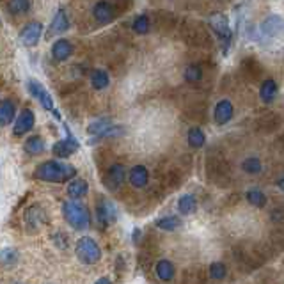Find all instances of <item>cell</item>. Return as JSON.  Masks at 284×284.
Instances as JSON below:
<instances>
[{"instance_id":"cell-37","label":"cell","mask_w":284,"mask_h":284,"mask_svg":"<svg viewBox=\"0 0 284 284\" xmlns=\"http://www.w3.org/2000/svg\"><path fill=\"white\" fill-rule=\"evenodd\" d=\"M94 284H112V281H110L109 277H101V279H98Z\"/></svg>"},{"instance_id":"cell-12","label":"cell","mask_w":284,"mask_h":284,"mask_svg":"<svg viewBox=\"0 0 284 284\" xmlns=\"http://www.w3.org/2000/svg\"><path fill=\"white\" fill-rule=\"evenodd\" d=\"M215 123L217 124H226L231 121L233 117V105L229 100H220L215 107Z\"/></svg>"},{"instance_id":"cell-9","label":"cell","mask_w":284,"mask_h":284,"mask_svg":"<svg viewBox=\"0 0 284 284\" xmlns=\"http://www.w3.org/2000/svg\"><path fill=\"white\" fill-rule=\"evenodd\" d=\"M34 121H36V119H34V112H32L31 109L21 110V114L16 117L15 128H13L16 137H21V135H25L27 132H31L32 126H34Z\"/></svg>"},{"instance_id":"cell-15","label":"cell","mask_w":284,"mask_h":284,"mask_svg":"<svg viewBox=\"0 0 284 284\" xmlns=\"http://www.w3.org/2000/svg\"><path fill=\"white\" fill-rule=\"evenodd\" d=\"M93 15H94V18L100 21V23H110V21L114 20L112 5L107 4V2H98V4L94 5Z\"/></svg>"},{"instance_id":"cell-23","label":"cell","mask_w":284,"mask_h":284,"mask_svg":"<svg viewBox=\"0 0 284 284\" xmlns=\"http://www.w3.org/2000/svg\"><path fill=\"white\" fill-rule=\"evenodd\" d=\"M43 150H45V140H43L39 135H32V137L27 139V142H25L27 153H31V155H39V153H43Z\"/></svg>"},{"instance_id":"cell-13","label":"cell","mask_w":284,"mask_h":284,"mask_svg":"<svg viewBox=\"0 0 284 284\" xmlns=\"http://www.w3.org/2000/svg\"><path fill=\"white\" fill-rule=\"evenodd\" d=\"M284 31V20L279 16H268L261 25V32L265 36H277Z\"/></svg>"},{"instance_id":"cell-31","label":"cell","mask_w":284,"mask_h":284,"mask_svg":"<svg viewBox=\"0 0 284 284\" xmlns=\"http://www.w3.org/2000/svg\"><path fill=\"white\" fill-rule=\"evenodd\" d=\"M242 169L245 170V172H249V174H258V172H261V162H259L258 158L251 156L247 160H243Z\"/></svg>"},{"instance_id":"cell-22","label":"cell","mask_w":284,"mask_h":284,"mask_svg":"<svg viewBox=\"0 0 284 284\" xmlns=\"http://www.w3.org/2000/svg\"><path fill=\"white\" fill-rule=\"evenodd\" d=\"M196 197L192 196V194H183L180 197V201H178V210H180L183 215H190V213L196 212Z\"/></svg>"},{"instance_id":"cell-35","label":"cell","mask_w":284,"mask_h":284,"mask_svg":"<svg viewBox=\"0 0 284 284\" xmlns=\"http://www.w3.org/2000/svg\"><path fill=\"white\" fill-rule=\"evenodd\" d=\"M53 243H55L59 249H66V236L62 234V233H57V234H53Z\"/></svg>"},{"instance_id":"cell-1","label":"cell","mask_w":284,"mask_h":284,"mask_svg":"<svg viewBox=\"0 0 284 284\" xmlns=\"http://www.w3.org/2000/svg\"><path fill=\"white\" fill-rule=\"evenodd\" d=\"M77 176V169L67 164L50 160L45 162L34 170V178L39 181H48V183H62Z\"/></svg>"},{"instance_id":"cell-26","label":"cell","mask_w":284,"mask_h":284,"mask_svg":"<svg viewBox=\"0 0 284 284\" xmlns=\"http://www.w3.org/2000/svg\"><path fill=\"white\" fill-rule=\"evenodd\" d=\"M247 201L252 204L254 208H263L267 204V196L259 188H252L247 192Z\"/></svg>"},{"instance_id":"cell-16","label":"cell","mask_w":284,"mask_h":284,"mask_svg":"<svg viewBox=\"0 0 284 284\" xmlns=\"http://www.w3.org/2000/svg\"><path fill=\"white\" fill-rule=\"evenodd\" d=\"M71 52H73L71 43L66 41V39H59V41H55V45L52 47V57L59 62L66 61L67 57L71 55Z\"/></svg>"},{"instance_id":"cell-10","label":"cell","mask_w":284,"mask_h":284,"mask_svg":"<svg viewBox=\"0 0 284 284\" xmlns=\"http://www.w3.org/2000/svg\"><path fill=\"white\" fill-rule=\"evenodd\" d=\"M77 150H78V142L75 140V137H73L69 132H67V139L59 140V142H55L52 148L53 155L59 156V158H67V156L73 155Z\"/></svg>"},{"instance_id":"cell-36","label":"cell","mask_w":284,"mask_h":284,"mask_svg":"<svg viewBox=\"0 0 284 284\" xmlns=\"http://www.w3.org/2000/svg\"><path fill=\"white\" fill-rule=\"evenodd\" d=\"M140 236H142V233H140V229H135V231H134V243H135V245H139Z\"/></svg>"},{"instance_id":"cell-6","label":"cell","mask_w":284,"mask_h":284,"mask_svg":"<svg viewBox=\"0 0 284 284\" xmlns=\"http://www.w3.org/2000/svg\"><path fill=\"white\" fill-rule=\"evenodd\" d=\"M27 87H29V91H31V94L34 96V98H37L39 101H41V105L45 107V109L50 110V112H52L57 119L61 117V116H59V112H57V110L53 109L52 96H50V94L47 93V89L43 87L41 84L36 82V80H29V82H27Z\"/></svg>"},{"instance_id":"cell-18","label":"cell","mask_w":284,"mask_h":284,"mask_svg":"<svg viewBox=\"0 0 284 284\" xmlns=\"http://www.w3.org/2000/svg\"><path fill=\"white\" fill-rule=\"evenodd\" d=\"M89 190V185L85 180H75L71 181L69 185H67V196L73 197V199H80L87 194Z\"/></svg>"},{"instance_id":"cell-24","label":"cell","mask_w":284,"mask_h":284,"mask_svg":"<svg viewBox=\"0 0 284 284\" xmlns=\"http://www.w3.org/2000/svg\"><path fill=\"white\" fill-rule=\"evenodd\" d=\"M91 84H93L94 89L101 91V89L109 87L110 78H109V75H107V71H103V69H98V71H93V75H91Z\"/></svg>"},{"instance_id":"cell-11","label":"cell","mask_w":284,"mask_h":284,"mask_svg":"<svg viewBox=\"0 0 284 284\" xmlns=\"http://www.w3.org/2000/svg\"><path fill=\"white\" fill-rule=\"evenodd\" d=\"M96 212H98V220L101 222V226L107 227L109 224H112L116 218H117V213H116V208L110 201L107 199H101L98 202V208H96Z\"/></svg>"},{"instance_id":"cell-5","label":"cell","mask_w":284,"mask_h":284,"mask_svg":"<svg viewBox=\"0 0 284 284\" xmlns=\"http://www.w3.org/2000/svg\"><path fill=\"white\" fill-rule=\"evenodd\" d=\"M48 222V217H47V212H45V208L41 204H32L25 213V224H27V229L29 231H37L41 226Z\"/></svg>"},{"instance_id":"cell-8","label":"cell","mask_w":284,"mask_h":284,"mask_svg":"<svg viewBox=\"0 0 284 284\" xmlns=\"http://www.w3.org/2000/svg\"><path fill=\"white\" fill-rule=\"evenodd\" d=\"M124 181V167L121 164H114L109 170H107V174L103 178V183L105 186L109 188V190H117L119 186L123 185Z\"/></svg>"},{"instance_id":"cell-29","label":"cell","mask_w":284,"mask_h":284,"mask_svg":"<svg viewBox=\"0 0 284 284\" xmlns=\"http://www.w3.org/2000/svg\"><path fill=\"white\" fill-rule=\"evenodd\" d=\"M31 9V0H9L11 15H23Z\"/></svg>"},{"instance_id":"cell-30","label":"cell","mask_w":284,"mask_h":284,"mask_svg":"<svg viewBox=\"0 0 284 284\" xmlns=\"http://www.w3.org/2000/svg\"><path fill=\"white\" fill-rule=\"evenodd\" d=\"M132 27H134V32H137V34H148L150 32V18L146 15L137 16Z\"/></svg>"},{"instance_id":"cell-33","label":"cell","mask_w":284,"mask_h":284,"mask_svg":"<svg viewBox=\"0 0 284 284\" xmlns=\"http://www.w3.org/2000/svg\"><path fill=\"white\" fill-rule=\"evenodd\" d=\"M202 77V71H201V67L196 66V64H192V66H188L185 69V80L186 82H199Z\"/></svg>"},{"instance_id":"cell-20","label":"cell","mask_w":284,"mask_h":284,"mask_svg":"<svg viewBox=\"0 0 284 284\" xmlns=\"http://www.w3.org/2000/svg\"><path fill=\"white\" fill-rule=\"evenodd\" d=\"M15 112H16L15 103L11 100H4L2 105H0V123H2V126H5V124H9L13 121Z\"/></svg>"},{"instance_id":"cell-7","label":"cell","mask_w":284,"mask_h":284,"mask_svg":"<svg viewBox=\"0 0 284 284\" xmlns=\"http://www.w3.org/2000/svg\"><path fill=\"white\" fill-rule=\"evenodd\" d=\"M43 32V25L39 21H31L27 23V27H23V31L20 34V39L25 47H36L39 37H41Z\"/></svg>"},{"instance_id":"cell-34","label":"cell","mask_w":284,"mask_h":284,"mask_svg":"<svg viewBox=\"0 0 284 284\" xmlns=\"http://www.w3.org/2000/svg\"><path fill=\"white\" fill-rule=\"evenodd\" d=\"M227 270H226V265L222 263H212L210 267V275H212V279L215 281H222L226 277Z\"/></svg>"},{"instance_id":"cell-2","label":"cell","mask_w":284,"mask_h":284,"mask_svg":"<svg viewBox=\"0 0 284 284\" xmlns=\"http://www.w3.org/2000/svg\"><path fill=\"white\" fill-rule=\"evenodd\" d=\"M62 213H64V218L69 222V226H71L73 229H77V231L87 229L89 224H91L89 210L77 201L64 202V204H62Z\"/></svg>"},{"instance_id":"cell-21","label":"cell","mask_w":284,"mask_h":284,"mask_svg":"<svg viewBox=\"0 0 284 284\" xmlns=\"http://www.w3.org/2000/svg\"><path fill=\"white\" fill-rule=\"evenodd\" d=\"M259 94H261V100H263L265 103L274 101V98L277 96V84H275L272 78L265 80L263 85H261V91H259Z\"/></svg>"},{"instance_id":"cell-28","label":"cell","mask_w":284,"mask_h":284,"mask_svg":"<svg viewBox=\"0 0 284 284\" xmlns=\"http://www.w3.org/2000/svg\"><path fill=\"white\" fill-rule=\"evenodd\" d=\"M181 226V220L174 215H170V217H164V218H158L156 220V227H160L164 231H174L178 227Z\"/></svg>"},{"instance_id":"cell-27","label":"cell","mask_w":284,"mask_h":284,"mask_svg":"<svg viewBox=\"0 0 284 284\" xmlns=\"http://www.w3.org/2000/svg\"><path fill=\"white\" fill-rule=\"evenodd\" d=\"M110 126H112V123H110L109 119H100V121H94V123L89 124L87 132L91 135H98V137H101Z\"/></svg>"},{"instance_id":"cell-25","label":"cell","mask_w":284,"mask_h":284,"mask_svg":"<svg viewBox=\"0 0 284 284\" xmlns=\"http://www.w3.org/2000/svg\"><path fill=\"white\" fill-rule=\"evenodd\" d=\"M204 142H206V137L202 134V130L190 128V132H188V146L194 148V150H199V148L204 146Z\"/></svg>"},{"instance_id":"cell-19","label":"cell","mask_w":284,"mask_h":284,"mask_svg":"<svg viewBox=\"0 0 284 284\" xmlns=\"http://www.w3.org/2000/svg\"><path fill=\"white\" fill-rule=\"evenodd\" d=\"M156 275H158V279L166 281V283L172 281V277H174V265L170 263V261H167V259L158 261L156 263Z\"/></svg>"},{"instance_id":"cell-3","label":"cell","mask_w":284,"mask_h":284,"mask_svg":"<svg viewBox=\"0 0 284 284\" xmlns=\"http://www.w3.org/2000/svg\"><path fill=\"white\" fill-rule=\"evenodd\" d=\"M75 252H77V258L84 265L98 263L100 258H101V251H100L98 243L94 242L93 238H87V236L78 240L77 245H75Z\"/></svg>"},{"instance_id":"cell-32","label":"cell","mask_w":284,"mask_h":284,"mask_svg":"<svg viewBox=\"0 0 284 284\" xmlns=\"http://www.w3.org/2000/svg\"><path fill=\"white\" fill-rule=\"evenodd\" d=\"M16 261H18V252H16L15 249H4L2 251V263H4L5 268L15 267Z\"/></svg>"},{"instance_id":"cell-14","label":"cell","mask_w":284,"mask_h":284,"mask_svg":"<svg viewBox=\"0 0 284 284\" xmlns=\"http://www.w3.org/2000/svg\"><path fill=\"white\" fill-rule=\"evenodd\" d=\"M150 181V172L144 166H135L134 169L130 170V183L135 186V188H142V186L148 185Z\"/></svg>"},{"instance_id":"cell-4","label":"cell","mask_w":284,"mask_h":284,"mask_svg":"<svg viewBox=\"0 0 284 284\" xmlns=\"http://www.w3.org/2000/svg\"><path fill=\"white\" fill-rule=\"evenodd\" d=\"M210 25L215 31L217 37L222 41V52L227 53L229 50V45H231V29H229V23H227V18L224 15H213L210 18Z\"/></svg>"},{"instance_id":"cell-17","label":"cell","mask_w":284,"mask_h":284,"mask_svg":"<svg viewBox=\"0 0 284 284\" xmlns=\"http://www.w3.org/2000/svg\"><path fill=\"white\" fill-rule=\"evenodd\" d=\"M69 29V20H67L66 16V11L64 9H59L53 16V21L52 25H50V34H62V32H66Z\"/></svg>"}]
</instances>
